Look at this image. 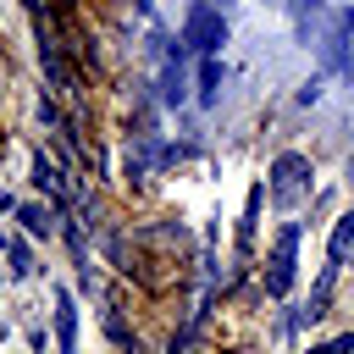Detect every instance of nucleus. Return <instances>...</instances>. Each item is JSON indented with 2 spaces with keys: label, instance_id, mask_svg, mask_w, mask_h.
Masks as SVG:
<instances>
[{
  "label": "nucleus",
  "instance_id": "1",
  "mask_svg": "<svg viewBox=\"0 0 354 354\" xmlns=\"http://www.w3.org/2000/svg\"><path fill=\"white\" fill-rule=\"evenodd\" d=\"M266 194L277 199V205H304L310 199V160L304 155H293V149H282L277 160H271V183H266Z\"/></svg>",
  "mask_w": 354,
  "mask_h": 354
},
{
  "label": "nucleus",
  "instance_id": "2",
  "mask_svg": "<svg viewBox=\"0 0 354 354\" xmlns=\"http://www.w3.org/2000/svg\"><path fill=\"white\" fill-rule=\"evenodd\" d=\"M354 11L348 6H337L332 11V22H326V39H321V55H326V66L337 72V77H354Z\"/></svg>",
  "mask_w": 354,
  "mask_h": 354
},
{
  "label": "nucleus",
  "instance_id": "3",
  "mask_svg": "<svg viewBox=\"0 0 354 354\" xmlns=\"http://www.w3.org/2000/svg\"><path fill=\"white\" fill-rule=\"evenodd\" d=\"M183 44L199 50V55H216V50L227 44V22H221V11L199 0V6L188 11V22H183Z\"/></svg>",
  "mask_w": 354,
  "mask_h": 354
},
{
  "label": "nucleus",
  "instance_id": "4",
  "mask_svg": "<svg viewBox=\"0 0 354 354\" xmlns=\"http://www.w3.org/2000/svg\"><path fill=\"white\" fill-rule=\"evenodd\" d=\"M293 254H299V221H288L277 232V249H271V271H266V293L282 299L293 288Z\"/></svg>",
  "mask_w": 354,
  "mask_h": 354
},
{
  "label": "nucleus",
  "instance_id": "5",
  "mask_svg": "<svg viewBox=\"0 0 354 354\" xmlns=\"http://www.w3.org/2000/svg\"><path fill=\"white\" fill-rule=\"evenodd\" d=\"M55 337H61V354L77 348V304H72V293L55 299Z\"/></svg>",
  "mask_w": 354,
  "mask_h": 354
},
{
  "label": "nucleus",
  "instance_id": "6",
  "mask_svg": "<svg viewBox=\"0 0 354 354\" xmlns=\"http://www.w3.org/2000/svg\"><path fill=\"white\" fill-rule=\"evenodd\" d=\"M348 249H354V210L337 216V227H332V249H326V266H343Z\"/></svg>",
  "mask_w": 354,
  "mask_h": 354
},
{
  "label": "nucleus",
  "instance_id": "7",
  "mask_svg": "<svg viewBox=\"0 0 354 354\" xmlns=\"http://www.w3.org/2000/svg\"><path fill=\"white\" fill-rule=\"evenodd\" d=\"M332 282H337V266H326V271H321V282H315V293H310L304 321H321V315H326V304H332Z\"/></svg>",
  "mask_w": 354,
  "mask_h": 354
},
{
  "label": "nucleus",
  "instance_id": "8",
  "mask_svg": "<svg viewBox=\"0 0 354 354\" xmlns=\"http://www.w3.org/2000/svg\"><path fill=\"white\" fill-rule=\"evenodd\" d=\"M33 183H39V188H44L50 199H66V183H61V171H55V166H50L44 155L33 160Z\"/></svg>",
  "mask_w": 354,
  "mask_h": 354
},
{
  "label": "nucleus",
  "instance_id": "9",
  "mask_svg": "<svg viewBox=\"0 0 354 354\" xmlns=\"http://www.w3.org/2000/svg\"><path fill=\"white\" fill-rule=\"evenodd\" d=\"M216 83H221V66H216V55H205V66H199V100H216Z\"/></svg>",
  "mask_w": 354,
  "mask_h": 354
},
{
  "label": "nucleus",
  "instance_id": "10",
  "mask_svg": "<svg viewBox=\"0 0 354 354\" xmlns=\"http://www.w3.org/2000/svg\"><path fill=\"white\" fill-rule=\"evenodd\" d=\"M22 227H28L33 238H44V232L55 227V216H50V210H39V205H28V210H22Z\"/></svg>",
  "mask_w": 354,
  "mask_h": 354
},
{
  "label": "nucleus",
  "instance_id": "11",
  "mask_svg": "<svg viewBox=\"0 0 354 354\" xmlns=\"http://www.w3.org/2000/svg\"><path fill=\"white\" fill-rule=\"evenodd\" d=\"M6 249H11V271H17V277H28V271H33V260H28V243H22V238H6Z\"/></svg>",
  "mask_w": 354,
  "mask_h": 354
},
{
  "label": "nucleus",
  "instance_id": "12",
  "mask_svg": "<svg viewBox=\"0 0 354 354\" xmlns=\"http://www.w3.org/2000/svg\"><path fill=\"white\" fill-rule=\"evenodd\" d=\"M105 332H111V337H116V343H122V348H133V332H127V326H122V321H116V315H105Z\"/></svg>",
  "mask_w": 354,
  "mask_h": 354
}]
</instances>
